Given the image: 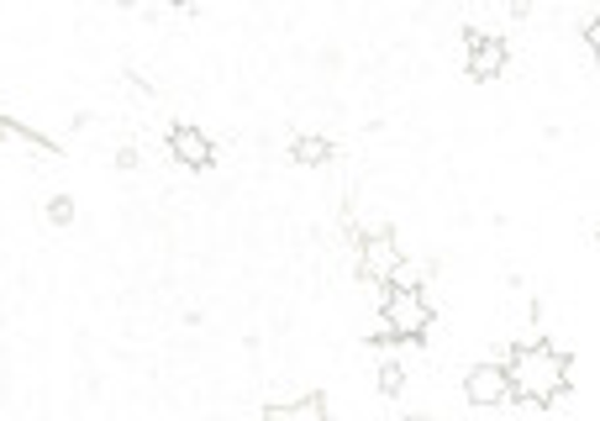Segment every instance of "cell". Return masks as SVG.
<instances>
[{
  "label": "cell",
  "instance_id": "8",
  "mask_svg": "<svg viewBox=\"0 0 600 421\" xmlns=\"http://www.w3.org/2000/svg\"><path fill=\"white\" fill-rule=\"evenodd\" d=\"M290 158L305 164V169H322V164H332V143L322 132H300L296 143H290Z\"/></svg>",
  "mask_w": 600,
  "mask_h": 421
},
{
  "label": "cell",
  "instance_id": "13",
  "mask_svg": "<svg viewBox=\"0 0 600 421\" xmlns=\"http://www.w3.org/2000/svg\"><path fill=\"white\" fill-rule=\"evenodd\" d=\"M117 164H121V169H143V158H137L132 148H121V153H117Z\"/></svg>",
  "mask_w": 600,
  "mask_h": 421
},
{
  "label": "cell",
  "instance_id": "10",
  "mask_svg": "<svg viewBox=\"0 0 600 421\" xmlns=\"http://www.w3.org/2000/svg\"><path fill=\"white\" fill-rule=\"evenodd\" d=\"M406 390V369H400V363H380V395H400Z\"/></svg>",
  "mask_w": 600,
  "mask_h": 421
},
{
  "label": "cell",
  "instance_id": "12",
  "mask_svg": "<svg viewBox=\"0 0 600 421\" xmlns=\"http://www.w3.org/2000/svg\"><path fill=\"white\" fill-rule=\"evenodd\" d=\"M585 43H590V59L600 63V11L590 16V22H585Z\"/></svg>",
  "mask_w": 600,
  "mask_h": 421
},
{
  "label": "cell",
  "instance_id": "1",
  "mask_svg": "<svg viewBox=\"0 0 600 421\" xmlns=\"http://www.w3.org/2000/svg\"><path fill=\"white\" fill-rule=\"evenodd\" d=\"M569 348H553V342H521L511 348L506 374H511V400H527V406H559L569 390Z\"/></svg>",
  "mask_w": 600,
  "mask_h": 421
},
{
  "label": "cell",
  "instance_id": "9",
  "mask_svg": "<svg viewBox=\"0 0 600 421\" xmlns=\"http://www.w3.org/2000/svg\"><path fill=\"white\" fill-rule=\"evenodd\" d=\"M0 137H16V143H27L32 153H59V143H53V137H43L37 127H27V121H11V117H0Z\"/></svg>",
  "mask_w": 600,
  "mask_h": 421
},
{
  "label": "cell",
  "instance_id": "4",
  "mask_svg": "<svg viewBox=\"0 0 600 421\" xmlns=\"http://www.w3.org/2000/svg\"><path fill=\"white\" fill-rule=\"evenodd\" d=\"M506 63H511L506 37H495V32H469V59H464L469 80L490 85V80H501V74H506Z\"/></svg>",
  "mask_w": 600,
  "mask_h": 421
},
{
  "label": "cell",
  "instance_id": "5",
  "mask_svg": "<svg viewBox=\"0 0 600 421\" xmlns=\"http://www.w3.org/2000/svg\"><path fill=\"white\" fill-rule=\"evenodd\" d=\"M169 153H175L180 169H195V175L216 164V143L206 137V127H190V121L169 127Z\"/></svg>",
  "mask_w": 600,
  "mask_h": 421
},
{
  "label": "cell",
  "instance_id": "3",
  "mask_svg": "<svg viewBox=\"0 0 600 421\" xmlns=\"http://www.w3.org/2000/svg\"><path fill=\"white\" fill-rule=\"evenodd\" d=\"M400 264H406V258H400L395 232H363L359 238V274L369 279V285H385V290H391Z\"/></svg>",
  "mask_w": 600,
  "mask_h": 421
},
{
  "label": "cell",
  "instance_id": "7",
  "mask_svg": "<svg viewBox=\"0 0 600 421\" xmlns=\"http://www.w3.org/2000/svg\"><path fill=\"white\" fill-rule=\"evenodd\" d=\"M264 421H327V400L300 395V400H285V406H264Z\"/></svg>",
  "mask_w": 600,
  "mask_h": 421
},
{
  "label": "cell",
  "instance_id": "11",
  "mask_svg": "<svg viewBox=\"0 0 600 421\" xmlns=\"http://www.w3.org/2000/svg\"><path fill=\"white\" fill-rule=\"evenodd\" d=\"M48 221H53V227H69V221H74V195H53V201H48Z\"/></svg>",
  "mask_w": 600,
  "mask_h": 421
},
{
  "label": "cell",
  "instance_id": "6",
  "mask_svg": "<svg viewBox=\"0 0 600 421\" xmlns=\"http://www.w3.org/2000/svg\"><path fill=\"white\" fill-rule=\"evenodd\" d=\"M464 395H469V406H506L511 400L506 363H475L469 380H464Z\"/></svg>",
  "mask_w": 600,
  "mask_h": 421
},
{
  "label": "cell",
  "instance_id": "2",
  "mask_svg": "<svg viewBox=\"0 0 600 421\" xmlns=\"http://www.w3.org/2000/svg\"><path fill=\"white\" fill-rule=\"evenodd\" d=\"M380 322H385V337H395V342H421L432 332V296L427 290H385Z\"/></svg>",
  "mask_w": 600,
  "mask_h": 421
}]
</instances>
